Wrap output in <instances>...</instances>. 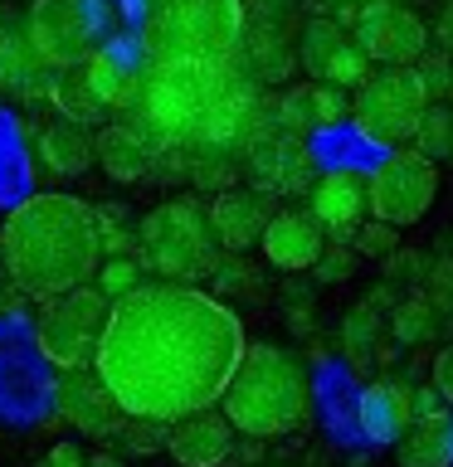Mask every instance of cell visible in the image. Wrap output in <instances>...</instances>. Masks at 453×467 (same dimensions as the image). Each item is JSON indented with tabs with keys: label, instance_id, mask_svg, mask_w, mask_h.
<instances>
[{
	"label": "cell",
	"instance_id": "cell-1",
	"mask_svg": "<svg viewBox=\"0 0 453 467\" xmlns=\"http://www.w3.org/2000/svg\"><path fill=\"white\" fill-rule=\"evenodd\" d=\"M244 346V321L225 297L156 277L112 302L93 370L127 419L175 423L219 404Z\"/></svg>",
	"mask_w": 453,
	"mask_h": 467
},
{
	"label": "cell",
	"instance_id": "cell-2",
	"mask_svg": "<svg viewBox=\"0 0 453 467\" xmlns=\"http://www.w3.org/2000/svg\"><path fill=\"white\" fill-rule=\"evenodd\" d=\"M0 263L25 297H58L93 283L102 263L98 210L68 190H39L20 200L0 224Z\"/></svg>",
	"mask_w": 453,
	"mask_h": 467
},
{
	"label": "cell",
	"instance_id": "cell-3",
	"mask_svg": "<svg viewBox=\"0 0 453 467\" xmlns=\"http://www.w3.org/2000/svg\"><path fill=\"white\" fill-rule=\"evenodd\" d=\"M219 414L234 423L239 438H288L302 429L312 414V379L307 365L288 346L273 341H248L239 365H234L225 394H219Z\"/></svg>",
	"mask_w": 453,
	"mask_h": 467
},
{
	"label": "cell",
	"instance_id": "cell-4",
	"mask_svg": "<svg viewBox=\"0 0 453 467\" xmlns=\"http://www.w3.org/2000/svg\"><path fill=\"white\" fill-rule=\"evenodd\" d=\"M225 83V58H152V68L142 73L137 102L127 112L156 141V151H175V146L195 141L205 112L215 108Z\"/></svg>",
	"mask_w": 453,
	"mask_h": 467
},
{
	"label": "cell",
	"instance_id": "cell-5",
	"mask_svg": "<svg viewBox=\"0 0 453 467\" xmlns=\"http://www.w3.org/2000/svg\"><path fill=\"white\" fill-rule=\"evenodd\" d=\"M219 254L225 248L215 239L210 210L195 195H175L156 204L137 224V258L161 283H200V277L215 273Z\"/></svg>",
	"mask_w": 453,
	"mask_h": 467
},
{
	"label": "cell",
	"instance_id": "cell-6",
	"mask_svg": "<svg viewBox=\"0 0 453 467\" xmlns=\"http://www.w3.org/2000/svg\"><path fill=\"white\" fill-rule=\"evenodd\" d=\"M244 39V0H146L152 58H229Z\"/></svg>",
	"mask_w": 453,
	"mask_h": 467
},
{
	"label": "cell",
	"instance_id": "cell-7",
	"mask_svg": "<svg viewBox=\"0 0 453 467\" xmlns=\"http://www.w3.org/2000/svg\"><path fill=\"white\" fill-rule=\"evenodd\" d=\"M429 83L415 64H385V68H371L365 78L356 83V98H351V122L365 141L385 146H409L415 141V127L424 108H429Z\"/></svg>",
	"mask_w": 453,
	"mask_h": 467
},
{
	"label": "cell",
	"instance_id": "cell-8",
	"mask_svg": "<svg viewBox=\"0 0 453 467\" xmlns=\"http://www.w3.org/2000/svg\"><path fill=\"white\" fill-rule=\"evenodd\" d=\"M108 312H112V302L102 297L93 283L68 287V292H58V297H44L39 321H35L39 356L49 360L54 370H83V365H93L98 346H102V331H108Z\"/></svg>",
	"mask_w": 453,
	"mask_h": 467
},
{
	"label": "cell",
	"instance_id": "cell-9",
	"mask_svg": "<svg viewBox=\"0 0 453 467\" xmlns=\"http://www.w3.org/2000/svg\"><path fill=\"white\" fill-rule=\"evenodd\" d=\"M365 195H371V219L405 229L419 224L438 200V161L419 156L415 146H395L380 166L365 175Z\"/></svg>",
	"mask_w": 453,
	"mask_h": 467
},
{
	"label": "cell",
	"instance_id": "cell-10",
	"mask_svg": "<svg viewBox=\"0 0 453 467\" xmlns=\"http://www.w3.org/2000/svg\"><path fill=\"white\" fill-rule=\"evenodd\" d=\"M102 10L98 0H35L25 15V35L49 68H73L98 49Z\"/></svg>",
	"mask_w": 453,
	"mask_h": 467
},
{
	"label": "cell",
	"instance_id": "cell-11",
	"mask_svg": "<svg viewBox=\"0 0 453 467\" xmlns=\"http://www.w3.org/2000/svg\"><path fill=\"white\" fill-rule=\"evenodd\" d=\"M351 35H356V44L375 68L419 64V54L429 49V25L405 0H371V5L351 10Z\"/></svg>",
	"mask_w": 453,
	"mask_h": 467
},
{
	"label": "cell",
	"instance_id": "cell-12",
	"mask_svg": "<svg viewBox=\"0 0 453 467\" xmlns=\"http://www.w3.org/2000/svg\"><path fill=\"white\" fill-rule=\"evenodd\" d=\"M244 171H248V185L263 190V195H302L317 181L302 137L278 122L254 127V137L244 141Z\"/></svg>",
	"mask_w": 453,
	"mask_h": 467
},
{
	"label": "cell",
	"instance_id": "cell-13",
	"mask_svg": "<svg viewBox=\"0 0 453 467\" xmlns=\"http://www.w3.org/2000/svg\"><path fill=\"white\" fill-rule=\"evenodd\" d=\"M298 58L312 83H332V88H356L375 64L365 58V49L351 35V25L332 20V15H312L298 35Z\"/></svg>",
	"mask_w": 453,
	"mask_h": 467
},
{
	"label": "cell",
	"instance_id": "cell-14",
	"mask_svg": "<svg viewBox=\"0 0 453 467\" xmlns=\"http://www.w3.org/2000/svg\"><path fill=\"white\" fill-rule=\"evenodd\" d=\"M58 414H64V423H73V429H83L88 438H117L122 433V404L112 400V389L98 379L93 365H83V370H58Z\"/></svg>",
	"mask_w": 453,
	"mask_h": 467
},
{
	"label": "cell",
	"instance_id": "cell-15",
	"mask_svg": "<svg viewBox=\"0 0 453 467\" xmlns=\"http://www.w3.org/2000/svg\"><path fill=\"white\" fill-rule=\"evenodd\" d=\"M307 210L321 229H327V239H346L356 234L365 219H371V195H365V175L361 171H321L312 190H307Z\"/></svg>",
	"mask_w": 453,
	"mask_h": 467
},
{
	"label": "cell",
	"instance_id": "cell-16",
	"mask_svg": "<svg viewBox=\"0 0 453 467\" xmlns=\"http://www.w3.org/2000/svg\"><path fill=\"white\" fill-rule=\"evenodd\" d=\"M234 423L215 409H195V414L175 419L166 429V452L181 467H225L234 458Z\"/></svg>",
	"mask_w": 453,
	"mask_h": 467
},
{
	"label": "cell",
	"instance_id": "cell-17",
	"mask_svg": "<svg viewBox=\"0 0 453 467\" xmlns=\"http://www.w3.org/2000/svg\"><path fill=\"white\" fill-rule=\"evenodd\" d=\"M258 248L278 273H307L317 268L321 248H327V229L312 219V210H273Z\"/></svg>",
	"mask_w": 453,
	"mask_h": 467
},
{
	"label": "cell",
	"instance_id": "cell-18",
	"mask_svg": "<svg viewBox=\"0 0 453 467\" xmlns=\"http://www.w3.org/2000/svg\"><path fill=\"white\" fill-rule=\"evenodd\" d=\"M273 195H263V190L254 185H229V190H219V195L205 204L210 210V224H215V239L225 254H248L258 239H263V224L273 219Z\"/></svg>",
	"mask_w": 453,
	"mask_h": 467
},
{
	"label": "cell",
	"instance_id": "cell-19",
	"mask_svg": "<svg viewBox=\"0 0 453 467\" xmlns=\"http://www.w3.org/2000/svg\"><path fill=\"white\" fill-rule=\"evenodd\" d=\"M93 161L108 171V181L137 185V181H146V175L156 171L161 151H156V141L146 137L137 122H112V127H102L93 137Z\"/></svg>",
	"mask_w": 453,
	"mask_h": 467
},
{
	"label": "cell",
	"instance_id": "cell-20",
	"mask_svg": "<svg viewBox=\"0 0 453 467\" xmlns=\"http://www.w3.org/2000/svg\"><path fill=\"white\" fill-rule=\"evenodd\" d=\"M278 127L288 131H317V127H336L342 117H351V98L346 88H332V83H307V88H292V93L278 98Z\"/></svg>",
	"mask_w": 453,
	"mask_h": 467
},
{
	"label": "cell",
	"instance_id": "cell-21",
	"mask_svg": "<svg viewBox=\"0 0 453 467\" xmlns=\"http://www.w3.org/2000/svg\"><path fill=\"white\" fill-rule=\"evenodd\" d=\"M415 419V389L405 379H375L361 394V429L371 443H395Z\"/></svg>",
	"mask_w": 453,
	"mask_h": 467
},
{
	"label": "cell",
	"instance_id": "cell-22",
	"mask_svg": "<svg viewBox=\"0 0 453 467\" xmlns=\"http://www.w3.org/2000/svg\"><path fill=\"white\" fill-rule=\"evenodd\" d=\"M39 166L58 175V181H73V175H83L93 166V131L83 122H68V117H54V122L39 127Z\"/></svg>",
	"mask_w": 453,
	"mask_h": 467
},
{
	"label": "cell",
	"instance_id": "cell-23",
	"mask_svg": "<svg viewBox=\"0 0 453 467\" xmlns=\"http://www.w3.org/2000/svg\"><path fill=\"white\" fill-rule=\"evenodd\" d=\"M83 73L93 83L98 102L108 112H127L137 102V88H142V68L122 54V44H108V49H93L83 58Z\"/></svg>",
	"mask_w": 453,
	"mask_h": 467
},
{
	"label": "cell",
	"instance_id": "cell-24",
	"mask_svg": "<svg viewBox=\"0 0 453 467\" xmlns=\"http://www.w3.org/2000/svg\"><path fill=\"white\" fill-rule=\"evenodd\" d=\"M395 462L400 467H453V423L444 414L409 419V429L395 438Z\"/></svg>",
	"mask_w": 453,
	"mask_h": 467
},
{
	"label": "cell",
	"instance_id": "cell-25",
	"mask_svg": "<svg viewBox=\"0 0 453 467\" xmlns=\"http://www.w3.org/2000/svg\"><path fill=\"white\" fill-rule=\"evenodd\" d=\"M49 64L35 54L25 29L0 25V88L5 93H49Z\"/></svg>",
	"mask_w": 453,
	"mask_h": 467
},
{
	"label": "cell",
	"instance_id": "cell-26",
	"mask_svg": "<svg viewBox=\"0 0 453 467\" xmlns=\"http://www.w3.org/2000/svg\"><path fill=\"white\" fill-rule=\"evenodd\" d=\"M49 102H54L58 117H68V122H83V127H98L102 117H108V108H102L98 93H93V83H88L83 64L54 68V73H49Z\"/></svg>",
	"mask_w": 453,
	"mask_h": 467
},
{
	"label": "cell",
	"instance_id": "cell-27",
	"mask_svg": "<svg viewBox=\"0 0 453 467\" xmlns=\"http://www.w3.org/2000/svg\"><path fill=\"white\" fill-rule=\"evenodd\" d=\"M438 327H444V317H438V306L429 302V292H415V297L395 302V312H390V331H395V341H400V346L434 341Z\"/></svg>",
	"mask_w": 453,
	"mask_h": 467
},
{
	"label": "cell",
	"instance_id": "cell-28",
	"mask_svg": "<svg viewBox=\"0 0 453 467\" xmlns=\"http://www.w3.org/2000/svg\"><path fill=\"white\" fill-rule=\"evenodd\" d=\"M375 346H380V306L365 297L361 306H351L346 321H342V350L361 365V360L375 356Z\"/></svg>",
	"mask_w": 453,
	"mask_h": 467
},
{
	"label": "cell",
	"instance_id": "cell-29",
	"mask_svg": "<svg viewBox=\"0 0 453 467\" xmlns=\"http://www.w3.org/2000/svg\"><path fill=\"white\" fill-rule=\"evenodd\" d=\"M409 146H415L419 156H429V161H448L453 156V108L448 102H429V108H424Z\"/></svg>",
	"mask_w": 453,
	"mask_h": 467
},
{
	"label": "cell",
	"instance_id": "cell-30",
	"mask_svg": "<svg viewBox=\"0 0 453 467\" xmlns=\"http://www.w3.org/2000/svg\"><path fill=\"white\" fill-rule=\"evenodd\" d=\"M142 258L137 254H117V258H102L98 263V292H102V297H108V302H117V297H127V292H137L142 287Z\"/></svg>",
	"mask_w": 453,
	"mask_h": 467
},
{
	"label": "cell",
	"instance_id": "cell-31",
	"mask_svg": "<svg viewBox=\"0 0 453 467\" xmlns=\"http://www.w3.org/2000/svg\"><path fill=\"white\" fill-rule=\"evenodd\" d=\"M210 277L219 283V292H239V297H258L263 292V277H258V268L244 263V254H219Z\"/></svg>",
	"mask_w": 453,
	"mask_h": 467
},
{
	"label": "cell",
	"instance_id": "cell-32",
	"mask_svg": "<svg viewBox=\"0 0 453 467\" xmlns=\"http://www.w3.org/2000/svg\"><path fill=\"white\" fill-rule=\"evenodd\" d=\"M351 248H356V258H385L400 248V234H395V224H385V219H365V224L351 234Z\"/></svg>",
	"mask_w": 453,
	"mask_h": 467
},
{
	"label": "cell",
	"instance_id": "cell-33",
	"mask_svg": "<svg viewBox=\"0 0 453 467\" xmlns=\"http://www.w3.org/2000/svg\"><path fill=\"white\" fill-rule=\"evenodd\" d=\"M166 429H171V423H156V419H127L117 438H122L127 452L146 458V452H161V448H166Z\"/></svg>",
	"mask_w": 453,
	"mask_h": 467
},
{
	"label": "cell",
	"instance_id": "cell-34",
	"mask_svg": "<svg viewBox=\"0 0 453 467\" xmlns=\"http://www.w3.org/2000/svg\"><path fill=\"white\" fill-rule=\"evenodd\" d=\"M380 263H385V283H424V277H429V258L409 254V248H395V254H385Z\"/></svg>",
	"mask_w": 453,
	"mask_h": 467
},
{
	"label": "cell",
	"instance_id": "cell-35",
	"mask_svg": "<svg viewBox=\"0 0 453 467\" xmlns=\"http://www.w3.org/2000/svg\"><path fill=\"white\" fill-rule=\"evenodd\" d=\"M434 389H438V400L453 409V346H444L434 356Z\"/></svg>",
	"mask_w": 453,
	"mask_h": 467
},
{
	"label": "cell",
	"instance_id": "cell-36",
	"mask_svg": "<svg viewBox=\"0 0 453 467\" xmlns=\"http://www.w3.org/2000/svg\"><path fill=\"white\" fill-rule=\"evenodd\" d=\"M39 467H83V448L64 438V443H54L49 452H44V462H39Z\"/></svg>",
	"mask_w": 453,
	"mask_h": 467
},
{
	"label": "cell",
	"instance_id": "cell-37",
	"mask_svg": "<svg viewBox=\"0 0 453 467\" xmlns=\"http://www.w3.org/2000/svg\"><path fill=\"white\" fill-rule=\"evenodd\" d=\"M434 35H438V49L444 54H453V0L444 10H438V25H434Z\"/></svg>",
	"mask_w": 453,
	"mask_h": 467
},
{
	"label": "cell",
	"instance_id": "cell-38",
	"mask_svg": "<svg viewBox=\"0 0 453 467\" xmlns=\"http://www.w3.org/2000/svg\"><path fill=\"white\" fill-rule=\"evenodd\" d=\"M83 467H127L117 452H93V458H83Z\"/></svg>",
	"mask_w": 453,
	"mask_h": 467
},
{
	"label": "cell",
	"instance_id": "cell-39",
	"mask_svg": "<svg viewBox=\"0 0 453 467\" xmlns=\"http://www.w3.org/2000/svg\"><path fill=\"white\" fill-rule=\"evenodd\" d=\"M327 10H342V15H351V10H361V5H371V0H321Z\"/></svg>",
	"mask_w": 453,
	"mask_h": 467
}]
</instances>
